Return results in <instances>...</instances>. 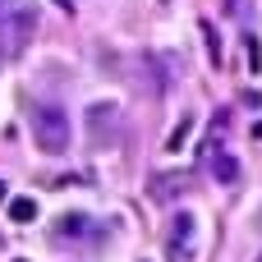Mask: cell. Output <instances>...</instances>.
<instances>
[{
    "mask_svg": "<svg viewBox=\"0 0 262 262\" xmlns=\"http://www.w3.org/2000/svg\"><path fill=\"white\" fill-rule=\"evenodd\" d=\"M32 138H37V147H41L46 157H60V152L69 147V115H64L60 106H37V115H32Z\"/></svg>",
    "mask_w": 262,
    "mask_h": 262,
    "instance_id": "obj_1",
    "label": "cell"
},
{
    "mask_svg": "<svg viewBox=\"0 0 262 262\" xmlns=\"http://www.w3.org/2000/svg\"><path fill=\"white\" fill-rule=\"evenodd\" d=\"M193 253H198V221H193V212H175L166 226V258L193 262Z\"/></svg>",
    "mask_w": 262,
    "mask_h": 262,
    "instance_id": "obj_2",
    "label": "cell"
},
{
    "mask_svg": "<svg viewBox=\"0 0 262 262\" xmlns=\"http://www.w3.org/2000/svg\"><path fill=\"white\" fill-rule=\"evenodd\" d=\"M55 244H101V226L83 212H69L55 221Z\"/></svg>",
    "mask_w": 262,
    "mask_h": 262,
    "instance_id": "obj_3",
    "label": "cell"
},
{
    "mask_svg": "<svg viewBox=\"0 0 262 262\" xmlns=\"http://www.w3.org/2000/svg\"><path fill=\"white\" fill-rule=\"evenodd\" d=\"M189 184H193V175H189V170H161V175H152V180H147V198H152V203H175Z\"/></svg>",
    "mask_w": 262,
    "mask_h": 262,
    "instance_id": "obj_4",
    "label": "cell"
},
{
    "mask_svg": "<svg viewBox=\"0 0 262 262\" xmlns=\"http://www.w3.org/2000/svg\"><path fill=\"white\" fill-rule=\"evenodd\" d=\"M198 161H203V166H212V175H216L221 184H230V180H239V161H235V157H230V152H226V147H221L216 138H207V143H203V152H198Z\"/></svg>",
    "mask_w": 262,
    "mask_h": 262,
    "instance_id": "obj_5",
    "label": "cell"
},
{
    "mask_svg": "<svg viewBox=\"0 0 262 262\" xmlns=\"http://www.w3.org/2000/svg\"><path fill=\"white\" fill-rule=\"evenodd\" d=\"M28 28H32V18L23 9H14V28H9V9H5L0 14V55H18L28 41Z\"/></svg>",
    "mask_w": 262,
    "mask_h": 262,
    "instance_id": "obj_6",
    "label": "cell"
},
{
    "mask_svg": "<svg viewBox=\"0 0 262 262\" xmlns=\"http://www.w3.org/2000/svg\"><path fill=\"white\" fill-rule=\"evenodd\" d=\"M9 221H18V226L37 221V203H32V198H14V203H9Z\"/></svg>",
    "mask_w": 262,
    "mask_h": 262,
    "instance_id": "obj_7",
    "label": "cell"
},
{
    "mask_svg": "<svg viewBox=\"0 0 262 262\" xmlns=\"http://www.w3.org/2000/svg\"><path fill=\"white\" fill-rule=\"evenodd\" d=\"M189 134H193V115H189V120H180V129H175V134H170V138H166V147H170V152H175V147H180V143H184V138H189Z\"/></svg>",
    "mask_w": 262,
    "mask_h": 262,
    "instance_id": "obj_8",
    "label": "cell"
},
{
    "mask_svg": "<svg viewBox=\"0 0 262 262\" xmlns=\"http://www.w3.org/2000/svg\"><path fill=\"white\" fill-rule=\"evenodd\" d=\"M203 37H207V55H212V64H221V46H216V32H212V23H203Z\"/></svg>",
    "mask_w": 262,
    "mask_h": 262,
    "instance_id": "obj_9",
    "label": "cell"
},
{
    "mask_svg": "<svg viewBox=\"0 0 262 262\" xmlns=\"http://www.w3.org/2000/svg\"><path fill=\"white\" fill-rule=\"evenodd\" d=\"M244 46H249V69L258 74V69H262V51H258V37H249Z\"/></svg>",
    "mask_w": 262,
    "mask_h": 262,
    "instance_id": "obj_10",
    "label": "cell"
},
{
    "mask_svg": "<svg viewBox=\"0 0 262 262\" xmlns=\"http://www.w3.org/2000/svg\"><path fill=\"white\" fill-rule=\"evenodd\" d=\"M55 5H60V9H74V0H55Z\"/></svg>",
    "mask_w": 262,
    "mask_h": 262,
    "instance_id": "obj_11",
    "label": "cell"
},
{
    "mask_svg": "<svg viewBox=\"0 0 262 262\" xmlns=\"http://www.w3.org/2000/svg\"><path fill=\"white\" fill-rule=\"evenodd\" d=\"M9 5H14V0H0V14H5V9H9Z\"/></svg>",
    "mask_w": 262,
    "mask_h": 262,
    "instance_id": "obj_12",
    "label": "cell"
},
{
    "mask_svg": "<svg viewBox=\"0 0 262 262\" xmlns=\"http://www.w3.org/2000/svg\"><path fill=\"white\" fill-rule=\"evenodd\" d=\"M0 203H5V184H0Z\"/></svg>",
    "mask_w": 262,
    "mask_h": 262,
    "instance_id": "obj_13",
    "label": "cell"
},
{
    "mask_svg": "<svg viewBox=\"0 0 262 262\" xmlns=\"http://www.w3.org/2000/svg\"><path fill=\"white\" fill-rule=\"evenodd\" d=\"M18 262H23V258H18Z\"/></svg>",
    "mask_w": 262,
    "mask_h": 262,
    "instance_id": "obj_14",
    "label": "cell"
},
{
    "mask_svg": "<svg viewBox=\"0 0 262 262\" xmlns=\"http://www.w3.org/2000/svg\"><path fill=\"white\" fill-rule=\"evenodd\" d=\"M258 262H262V258H258Z\"/></svg>",
    "mask_w": 262,
    "mask_h": 262,
    "instance_id": "obj_15",
    "label": "cell"
}]
</instances>
